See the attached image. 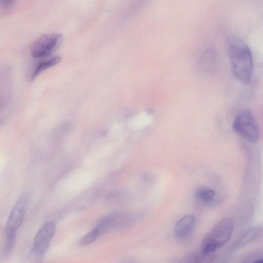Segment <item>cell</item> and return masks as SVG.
<instances>
[{
    "label": "cell",
    "mask_w": 263,
    "mask_h": 263,
    "mask_svg": "<svg viewBox=\"0 0 263 263\" xmlns=\"http://www.w3.org/2000/svg\"><path fill=\"white\" fill-rule=\"evenodd\" d=\"M227 47L234 75L241 83H249L253 69L250 48L243 40L234 35L227 37Z\"/></svg>",
    "instance_id": "cell-1"
},
{
    "label": "cell",
    "mask_w": 263,
    "mask_h": 263,
    "mask_svg": "<svg viewBox=\"0 0 263 263\" xmlns=\"http://www.w3.org/2000/svg\"><path fill=\"white\" fill-rule=\"evenodd\" d=\"M16 238V233H5L4 252L9 255L13 250Z\"/></svg>",
    "instance_id": "cell-15"
},
{
    "label": "cell",
    "mask_w": 263,
    "mask_h": 263,
    "mask_svg": "<svg viewBox=\"0 0 263 263\" xmlns=\"http://www.w3.org/2000/svg\"><path fill=\"white\" fill-rule=\"evenodd\" d=\"M100 235L98 231L95 227L81 239L79 243L82 246H87L93 242Z\"/></svg>",
    "instance_id": "cell-14"
},
{
    "label": "cell",
    "mask_w": 263,
    "mask_h": 263,
    "mask_svg": "<svg viewBox=\"0 0 263 263\" xmlns=\"http://www.w3.org/2000/svg\"><path fill=\"white\" fill-rule=\"evenodd\" d=\"M195 196L202 202L210 204H211L215 197V191L206 187H200L195 191Z\"/></svg>",
    "instance_id": "cell-11"
},
{
    "label": "cell",
    "mask_w": 263,
    "mask_h": 263,
    "mask_svg": "<svg viewBox=\"0 0 263 263\" xmlns=\"http://www.w3.org/2000/svg\"><path fill=\"white\" fill-rule=\"evenodd\" d=\"M61 60L59 56H55L43 60L37 63L30 76L31 80H34L39 75L47 69L58 64Z\"/></svg>",
    "instance_id": "cell-10"
},
{
    "label": "cell",
    "mask_w": 263,
    "mask_h": 263,
    "mask_svg": "<svg viewBox=\"0 0 263 263\" xmlns=\"http://www.w3.org/2000/svg\"><path fill=\"white\" fill-rule=\"evenodd\" d=\"M63 36L57 33H47L37 38L32 44L30 52L35 58H46L54 53L61 45Z\"/></svg>",
    "instance_id": "cell-4"
},
{
    "label": "cell",
    "mask_w": 263,
    "mask_h": 263,
    "mask_svg": "<svg viewBox=\"0 0 263 263\" xmlns=\"http://www.w3.org/2000/svg\"><path fill=\"white\" fill-rule=\"evenodd\" d=\"M195 226L194 217L187 215L179 220L175 226L174 235L179 240L189 238L192 235Z\"/></svg>",
    "instance_id": "cell-7"
},
{
    "label": "cell",
    "mask_w": 263,
    "mask_h": 263,
    "mask_svg": "<svg viewBox=\"0 0 263 263\" xmlns=\"http://www.w3.org/2000/svg\"><path fill=\"white\" fill-rule=\"evenodd\" d=\"M27 197L22 196L16 202L8 217L5 233H16L21 225L26 209Z\"/></svg>",
    "instance_id": "cell-6"
},
{
    "label": "cell",
    "mask_w": 263,
    "mask_h": 263,
    "mask_svg": "<svg viewBox=\"0 0 263 263\" xmlns=\"http://www.w3.org/2000/svg\"><path fill=\"white\" fill-rule=\"evenodd\" d=\"M263 228L261 227H253L247 230L237 240L235 243L233 245L232 250H235L242 248L249 244L261 234Z\"/></svg>",
    "instance_id": "cell-8"
},
{
    "label": "cell",
    "mask_w": 263,
    "mask_h": 263,
    "mask_svg": "<svg viewBox=\"0 0 263 263\" xmlns=\"http://www.w3.org/2000/svg\"><path fill=\"white\" fill-rule=\"evenodd\" d=\"M216 54L212 49L204 51L200 57L198 63V71L201 73H205L209 71L216 59Z\"/></svg>",
    "instance_id": "cell-9"
},
{
    "label": "cell",
    "mask_w": 263,
    "mask_h": 263,
    "mask_svg": "<svg viewBox=\"0 0 263 263\" xmlns=\"http://www.w3.org/2000/svg\"><path fill=\"white\" fill-rule=\"evenodd\" d=\"M55 231V223L48 221L37 233L33 243V252L36 256L42 257L45 255Z\"/></svg>",
    "instance_id": "cell-5"
},
{
    "label": "cell",
    "mask_w": 263,
    "mask_h": 263,
    "mask_svg": "<svg viewBox=\"0 0 263 263\" xmlns=\"http://www.w3.org/2000/svg\"><path fill=\"white\" fill-rule=\"evenodd\" d=\"M16 0H1V4L4 7H9L12 5Z\"/></svg>",
    "instance_id": "cell-16"
},
{
    "label": "cell",
    "mask_w": 263,
    "mask_h": 263,
    "mask_svg": "<svg viewBox=\"0 0 263 263\" xmlns=\"http://www.w3.org/2000/svg\"><path fill=\"white\" fill-rule=\"evenodd\" d=\"M118 218V216L117 214H111L100 219L95 227L100 235L104 233L112 227L117 222Z\"/></svg>",
    "instance_id": "cell-12"
},
{
    "label": "cell",
    "mask_w": 263,
    "mask_h": 263,
    "mask_svg": "<svg viewBox=\"0 0 263 263\" xmlns=\"http://www.w3.org/2000/svg\"><path fill=\"white\" fill-rule=\"evenodd\" d=\"M149 0H132L127 6L126 15L131 17L140 12L148 2Z\"/></svg>",
    "instance_id": "cell-13"
},
{
    "label": "cell",
    "mask_w": 263,
    "mask_h": 263,
    "mask_svg": "<svg viewBox=\"0 0 263 263\" xmlns=\"http://www.w3.org/2000/svg\"><path fill=\"white\" fill-rule=\"evenodd\" d=\"M233 127L235 132L247 141L255 143L259 137L258 123L248 109L240 111L236 117Z\"/></svg>",
    "instance_id": "cell-3"
},
{
    "label": "cell",
    "mask_w": 263,
    "mask_h": 263,
    "mask_svg": "<svg viewBox=\"0 0 263 263\" xmlns=\"http://www.w3.org/2000/svg\"><path fill=\"white\" fill-rule=\"evenodd\" d=\"M233 230L232 219L226 218L218 222L203 239L201 251L214 253L217 248L226 244L230 239Z\"/></svg>",
    "instance_id": "cell-2"
}]
</instances>
